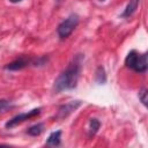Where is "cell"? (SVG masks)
Segmentation results:
<instances>
[{
	"label": "cell",
	"instance_id": "obj_6",
	"mask_svg": "<svg viewBox=\"0 0 148 148\" xmlns=\"http://www.w3.org/2000/svg\"><path fill=\"white\" fill-rule=\"evenodd\" d=\"M30 64H32L31 59H28L25 57H20L17 59H15L14 61L7 64L5 66V69H8V71H21V69L25 68L27 66H29Z\"/></svg>",
	"mask_w": 148,
	"mask_h": 148
},
{
	"label": "cell",
	"instance_id": "obj_4",
	"mask_svg": "<svg viewBox=\"0 0 148 148\" xmlns=\"http://www.w3.org/2000/svg\"><path fill=\"white\" fill-rule=\"evenodd\" d=\"M40 110H42L40 108H37V109H32V110H30V111H28V112L16 114V116L13 117L12 119H9V120L6 123L5 126H6L7 128L14 127V126H16V125H18V124H21V123H23V121L30 119V118H34V117L38 116V114L40 113Z\"/></svg>",
	"mask_w": 148,
	"mask_h": 148
},
{
	"label": "cell",
	"instance_id": "obj_1",
	"mask_svg": "<svg viewBox=\"0 0 148 148\" xmlns=\"http://www.w3.org/2000/svg\"><path fill=\"white\" fill-rule=\"evenodd\" d=\"M81 71V65L79 61V58L73 60L54 80L53 89L56 92H60L64 90H69L76 87L79 75Z\"/></svg>",
	"mask_w": 148,
	"mask_h": 148
},
{
	"label": "cell",
	"instance_id": "obj_8",
	"mask_svg": "<svg viewBox=\"0 0 148 148\" xmlns=\"http://www.w3.org/2000/svg\"><path fill=\"white\" fill-rule=\"evenodd\" d=\"M60 138H61V131H56V132H52L47 140H46V143L50 145V146H59L60 145Z\"/></svg>",
	"mask_w": 148,
	"mask_h": 148
},
{
	"label": "cell",
	"instance_id": "obj_14",
	"mask_svg": "<svg viewBox=\"0 0 148 148\" xmlns=\"http://www.w3.org/2000/svg\"><path fill=\"white\" fill-rule=\"evenodd\" d=\"M12 3H17V2H20V1H22V0H9Z\"/></svg>",
	"mask_w": 148,
	"mask_h": 148
},
{
	"label": "cell",
	"instance_id": "obj_15",
	"mask_svg": "<svg viewBox=\"0 0 148 148\" xmlns=\"http://www.w3.org/2000/svg\"><path fill=\"white\" fill-rule=\"evenodd\" d=\"M99 1H101V2H104V1H105V0H99Z\"/></svg>",
	"mask_w": 148,
	"mask_h": 148
},
{
	"label": "cell",
	"instance_id": "obj_5",
	"mask_svg": "<svg viewBox=\"0 0 148 148\" xmlns=\"http://www.w3.org/2000/svg\"><path fill=\"white\" fill-rule=\"evenodd\" d=\"M82 104L81 101H72V102H68L64 105H61L59 109H58V112L56 114V119H65L66 117H68L73 111H75L80 105Z\"/></svg>",
	"mask_w": 148,
	"mask_h": 148
},
{
	"label": "cell",
	"instance_id": "obj_9",
	"mask_svg": "<svg viewBox=\"0 0 148 148\" xmlns=\"http://www.w3.org/2000/svg\"><path fill=\"white\" fill-rule=\"evenodd\" d=\"M99 126H101V123L97 118H91L89 120V127H88V133H89V136H92L97 133V131L99 130Z\"/></svg>",
	"mask_w": 148,
	"mask_h": 148
},
{
	"label": "cell",
	"instance_id": "obj_2",
	"mask_svg": "<svg viewBox=\"0 0 148 148\" xmlns=\"http://www.w3.org/2000/svg\"><path fill=\"white\" fill-rule=\"evenodd\" d=\"M125 65L130 69H133L136 73H145L148 67L147 53L140 54L135 50H132L125 58Z\"/></svg>",
	"mask_w": 148,
	"mask_h": 148
},
{
	"label": "cell",
	"instance_id": "obj_10",
	"mask_svg": "<svg viewBox=\"0 0 148 148\" xmlns=\"http://www.w3.org/2000/svg\"><path fill=\"white\" fill-rule=\"evenodd\" d=\"M43 131H44V125H43V123H37V124L32 125L31 127H29L28 131H27V133H28L29 135H31V136H37V135H39Z\"/></svg>",
	"mask_w": 148,
	"mask_h": 148
},
{
	"label": "cell",
	"instance_id": "obj_7",
	"mask_svg": "<svg viewBox=\"0 0 148 148\" xmlns=\"http://www.w3.org/2000/svg\"><path fill=\"white\" fill-rule=\"evenodd\" d=\"M140 3V0H130V2L127 3V6L125 7L123 14H121V17H130L132 16L135 10L138 9V6Z\"/></svg>",
	"mask_w": 148,
	"mask_h": 148
},
{
	"label": "cell",
	"instance_id": "obj_12",
	"mask_svg": "<svg viewBox=\"0 0 148 148\" xmlns=\"http://www.w3.org/2000/svg\"><path fill=\"white\" fill-rule=\"evenodd\" d=\"M10 108H13V105H10V102L9 101L0 99V113H3L6 111H8Z\"/></svg>",
	"mask_w": 148,
	"mask_h": 148
},
{
	"label": "cell",
	"instance_id": "obj_3",
	"mask_svg": "<svg viewBox=\"0 0 148 148\" xmlns=\"http://www.w3.org/2000/svg\"><path fill=\"white\" fill-rule=\"evenodd\" d=\"M77 24H79V17H77V15H75V14L69 15L57 28V32H58L59 38L60 39L67 38L73 32V30L77 27Z\"/></svg>",
	"mask_w": 148,
	"mask_h": 148
},
{
	"label": "cell",
	"instance_id": "obj_13",
	"mask_svg": "<svg viewBox=\"0 0 148 148\" xmlns=\"http://www.w3.org/2000/svg\"><path fill=\"white\" fill-rule=\"evenodd\" d=\"M139 99L141 101V103L146 106L147 105V89L146 88H142L140 91H139Z\"/></svg>",
	"mask_w": 148,
	"mask_h": 148
},
{
	"label": "cell",
	"instance_id": "obj_11",
	"mask_svg": "<svg viewBox=\"0 0 148 148\" xmlns=\"http://www.w3.org/2000/svg\"><path fill=\"white\" fill-rule=\"evenodd\" d=\"M95 79H96L97 83H99V84L105 83V81H106V74H105V71H104V68H103L102 66H99V67L97 68Z\"/></svg>",
	"mask_w": 148,
	"mask_h": 148
}]
</instances>
